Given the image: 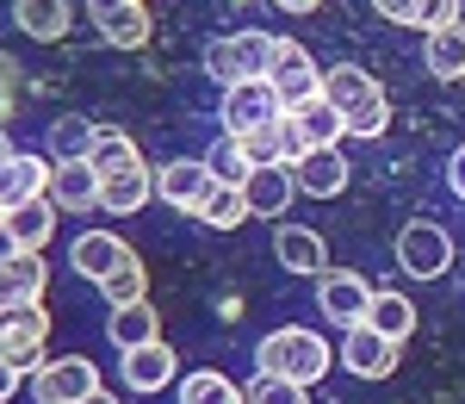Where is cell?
Listing matches in <instances>:
<instances>
[{
	"instance_id": "cell-1",
	"label": "cell",
	"mask_w": 465,
	"mask_h": 404,
	"mask_svg": "<svg viewBox=\"0 0 465 404\" xmlns=\"http://www.w3.org/2000/svg\"><path fill=\"white\" fill-rule=\"evenodd\" d=\"M329 368H335V348L304 324H280L254 348V373H273V379H292V386H317Z\"/></svg>"
},
{
	"instance_id": "cell-2",
	"label": "cell",
	"mask_w": 465,
	"mask_h": 404,
	"mask_svg": "<svg viewBox=\"0 0 465 404\" xmlns=\"http://www.w3.org/2000/svg\"><path fill=\"white\" fill-rule=\"evenodd\" d=\"M322 100L341 112L348 137H379V131L391 125V100H385V87L360 69V63H335V69H322Z\"/></svg>"
},
{
	"instance_id": "cell-3",
	"label": "cell",
	"mask_w": 465,
	"mask_h": 404,
	"mask_svg": "<svg viewBox=\"0 0 465 404\" xmlns=\"http://www.w3.org/2000/svg\"><path fill=\"white\" fill-rule=\"evenodd\" d=\"M273 56H280V37H273V32H230V37H212V50H205V75H212L217 87L267 81V75H273Z\"/></svg>"
},
{
	"instance_id": "cell-4",
	"label": "cell",
	"mask_w": 465,
	"mask_h": 404,
	"mask_svg": "<svg viewBox=\"0 0 465 404\" xmlns=\"http://www.w3.org/2000/svg\"><path fill=\"white\" fill-rule=\"evenodd\" d=\"M397 268H403L410 280H440V274L453 268V237L429 218H410L397 230Z\"/></svg>"
},
{
	"instance_id": "cell-5",
	"label": "cell",
	"mask_w": 465,
	"mask_h": 404,
	"mask_svg": "<svg viewBox=\"0 0 465 404\" xmlns=\"http://www.w3.org/2000/svg\"><path fill=\"white\" fill-rule=\"evenodd\" d=\"M223 131L230 137H249V131H267V125H280L286 118V100L273 94V81H236V87H223Z\"/></svg>"
},
{
	"instance_id": "cell-6",
	"label": "cell",
	"mask_w": 465,
	"mask_h": 404,
	"mask_svg": "<svg viewBox=\"0 0 465 404\" xmlns=\"http://www.w3.org/2000/svg\"><path fill=\"white\" fill-rule=\"evenodd\" d=\"M44 336H50V311L44 305H6L0 311V355L19 373L44 368Z\"/></svg>"
},
{
	"instance_id": "cell-7",
	"label": "cell",
	"mask_w": 465,
	"mask_h": 404,
	"mask_svg": "<svg viewBox=\"0 0 465 404\" xmlns=\"http://www.w3.org/2000/svg\"><path fill=\"white\" fill-rule=\"evenodd\" d=\"M372 280L366 274H348V268H329V274H317V305L322 318L335 324V330H360L366 324V311H372Z\"/></svg>"
},
{
	"instance_id": "cell-8",
	"label": "cell",
	"mask_w": 465,
	"mask_h": 404,
	"mask_svg": "<svg viewBox=\"0 0 465 404\" xmlns=\"http://www.w3.org/2000/svg\"><path fill=\"white\" fill-rule=\"evenodd\" d=\"M100 392V368L87 355H63V361H44L32 373V399L37 404H81Z\"/></svg>"
},
{
	"instance_id": "cell-9",
	"label": "cell",
	"mask_w": 465,
	"mask_h": 404,
	"mask_svg": "<svg viewBox=\"0 0 465 404\" xmlns=\"http://www.w3.org/2000/svg\"><path fill=\"white\" fill-rule=\"evenodd\" d=\"M267 81H273V94L286 100V112L322 94V69L311 63V50H304L298 37H280V56H273V75H267Z\"/></svg>"
},
{
	"instance_id": "cell-10",
	"label": "cell",
	"mask_w": 465,
	"mask_h": 404,
	"mask_svg": "<svg viewBox=\"0 0 465 404\" xmlns=\"http://www.w3.org/2000/svg\"><path fill=\"white\" fill-rule=\"evenodd\" d=\"M397 348L403 342H391V336H379L372 324H360V330H341V368L354 373V379H391L397 373Z\"/></svg>"
},
{
	"instance_id": "cell-11",
	"label": "cell",
	"mask_w": 465,
	"mask_h": 404,
	"mask_svg": "<svg viewBox=\"0 0 465 404\" xmlns=\"http://www.w3.org/2000/svg\"><path fill=\"white\" fill-rule=\"evenodd\" d=\"M131 243H124V237H112V230H81V237H74V249H69V268L74 274H81V280H94V287H100V280H112V274H118V268H131Z\"/></svg>"
},
{
	"instance_id": "cell-12",
	"label": "cell",
	"mask_w": 465,
	"mask_h": 404,
	"mask_svg": "<svg viewBox=\"0 0 465 404\" xmlns=\"http://www.w3.org/2000/svg\"><path fill=\"white\" fill-rule=\"evenodd\" d=\"M87 19L118 50H143L149 44V6H137V0H87Z\"/></svg>"
},
{
	"instance_id": "cell-13",
	"label": "cell",
	"mask_w": 465,
	"mask_h": 404,
	"mask_svg": "<svg viewBox=\"0 0 465 404\" xmlns=\"http://www.w3.org/2000/svg\"><path fill=\"white\" fill-rule=\"evenodd\" d=\"M32 199H50V162L13 149V162L0 168V218H6L13 206H32Z\"/></svg>"
},
{
	"instance_id": "cell-14",
	"label": "cell",
	"mask_w": 465,
	"mask_h": 404,
	"mask_svg": "<svg viewBox=\"0 0 465 404\" xmlns=\"http://www.w3.org/2000/svg\"><path fill=\"white\" fill-rule=\"evenodd\" d=\"M212 187V162L205 156H180V162H162L155 168V199L162 206H180V212H193V199Z\"/></svg>"
},
{
	"instance_id": "cell-15",
	"label": "cell",
	"mask_w": 465,
	"mask_h": 404,
	"mask_svg": "<svg viewBox=\"0 0 465 404\" xmlns=\"http://www.w3.org/2000/svg\"><path fill=\"white\" fill-rule=\"evenodd\" d=\"M50 199H56V212H94L100 206V168L94 162H50Z\"/></svg>"
},
{
	"instance_id": "cell-16",
	"label": "cell",
	"mask_w": 465,
	"mask_h": 404,
	"mask_svg": "<svg viewBox=\"0 0 465 404\" xmlns=\"http://www.w3.org/2000/svg\"><path fill=\"white\" fill-rule=\"evenodd\" d=\"M149 199H155V168L137 162V168H118L100 181V206H106L112 218H131V212H143Z\"/></svg>"
},
{
	"instance_id": "cell-17",
	"label": "cell",
	"mask_w": 465,
	"mask_h": 404,
	"mask_svg": "<svg viewBox=\"0 0 465 404\" xmlns=\"http://www.w3.org/2000/svg\"><path fill=\"white\" fill-rule=\"evenodd\" d=\"M286 125L298 131V144L304 149H341V137H348V125H341V112L329 106V100H304V106L286 112Z\"/></svg>"
},
{
	"instance_id": "cell-18",
	"label": "cell",
	"mask_w": 465,
	"mask_h": 404,
	"mask_svg": "<svg viewBox=\"0 0 465 404\" xmlns=\"http://www.w3.org/2000/svg\"><path fill=\"white\" fill-rule=\"evenodd\" d=\"M118 368H124V386H131V392H162V386H174V379H180V361H174V348H168V342L131 348Z\"/></svg>"
},
{
	"instance_id": "cell-19",
	"label": "cell",
	"mask_w": 465,
	"mask_h": 404,
	"mask_svg": "<svg viewBox=\"0 0 465 404\" xmlns=\"http://www.w3.org/2000/svg\"><path fill=\"white\" fill-rule=\"evenodd\" d=\"M273 256H280V268L286 274H329V249H322L317 230H304V224H280L273 230Z\"/></svg>"
},
{
	"instance_id": "cell-20",
	"label": "cell",
	"mask_w": 465,
	"mask_h": 404,
	"mask_svg": "<svg viewBox=\"0 0 465 404\" xmlns=\"http://www.w3.org/2000/svg\"><path fill=\"white\" fill-rule=\"evenodd\" d=\"M106 336L118 355H131V348H149V342H162V318H155V305H118L106 311Z\"/></svg>"
},
{
	"instance_id": "cell-21",
	"label": "cell",
	"mask_w": 465,
	"mask_h": 404,
	"mask_svg": "<svg viewBox=\"0 0 465 404\" xmlns=\"http://www.w3.org/2000/svg\"><path fill=\"white\" fill-rule=\"evenodd\" d=\"M292 181H298V193H311V199H335V193L348 187V156H341V149H311V156L292 168Z\"/></svg>"
},
{
	"instance_id": "cell-22",
	"label": "cell",
	"mask_w": 465,
	"mask_h": 404,
	"mask_svg": "<svg viewBox=\"0 0 465 404\" xmlns=\"http://www.w3.org/2000/svg\"><path fill=\"white\" fill-rule=\"evenodd\" d=\"M13 19H19V32L37 37V44H63L74 25V6L69 0H13Z\"/></svg>"
},
{
	"instance_id": "cell-23",
	"label": "cell",
	"mask_w": 465,
	"mask_h": 404,
	"mask_svg": "<svg viewBox=\"0 0 465 404\" xmlns=\"http://www.w3.org/2000/svg\"><path fill=\"white\" fill-rule=\"evenodd\" d=\"M6 237H13V249H25V256H37L50 237H56V199H32V206H13L6 212Z\"/></svg>"
},
{
	"instance_id": "cell-24",
	"label": "cell",
	"mask_w": 465,
	"mask_h": 404,
	"mask_svg": "<svg viewBox=\"0 0 465 404\" xmlns=\"http://www.w3.org/2000/svg\"><path fill=\"white\" fill-rule=\"evenodd\" d=\"M44 280H50V268H44V256H19L0 261V311L6 305H37L44 298Z\"/></svg>"
},
{
	"instance_id": "cell-25",
	"label": "cell",
	"mask_w": 465,
	"mask_h": 404,
	"mask_svg": "<svg viewBox=\"0 0 465 404\" xmlns=\"http://www.w3.org/2000/svg\"><path fill=\"white\" fill-rule=\"evenodd\" d=\"M193 218L212 224V230H236V224H249L254 212H249V193H242V187L212 181L205 193H199V199H193Z\"/></svg>"
},
{
	"instance_id": "cell-26",
	"label": "cell",
	"mask_w": 465,
	"mask_h": 404,
	"mask_svg": "<svg viewBox=\"0 0 465 404\" xmlns=\"http://www.w3.org/2000/svg\"><path fill=\"white\" fill-rule=\"evenodd\" d=\"M242 193H249V212L254 218H280L292 206V193H298V181H292V168H254L249 181H242Z\"/></svg>"
},
{
	"instance_id": "cell-27",
	"label": "cell",
	"mask_w": 465,
	"mask_h": 404,
	"mask_svg": "<svg viewBox=\"0 0 465 404\" xmlns=\"http://www.w3.org/2000/svg\"><path fill=\"white\" fill-rule=\"evenodd\" d=\"M422 63H429L434 81H465V25L429 32V44H422Z\"/></svg>"
},
{
	"instance_id": "cell-28",
	"label": "cell",
	"mask_w": 465,
	"mask_h": 404,
	"mask_svg": "<svg viewBox=\"0 0 465 404\" xmlns=\"http://www.w3.org/2000/svg\"><path fill=\"white\" fill-rule=\"evenodd\" d=\"M180 404H249V392L236 386V379H223L217 368H199V373H186L180 379Z\"/></svg>"
},
{
	"instance_id": "cell-29",
	"label": "cell",
	"mask_w": 465,
	"mask_h": 404,
	"mask_svg": "<svg viewBox=\"0 0 465 404\" xmlns=\"http://www.w3.org/2000/svg\"><path fill=\"white\" fill-rule=\"evenodd\" d=\"M94 131H100V125H87V118L63 112V118L50 125V137H44L50 162H87V149H94Z\"/></svg>"
},
{
	"instance_id": "cell-30",
	"label": "cell",
	"mask_w": 465,
	"mask_h": 404,
	"mask_svg": "<svg viewBox=\"0 0 465 404\" xmlns=\"http://www.w3.org/2000/svg\"><path fill=\"white\" fill-rule=\"evenodd\" d=\"M366 324H372L379 336H391V342H410V330H416V305H410L403 293H372Z\"/></svg>"
},
{
	"instance_id": "cell-31",
	"label": "cell",
	"mask_w": 465,
	"mask_h": 404,
	"mask_svg": "<svg viewBox=\"0 0 465 404\" xmlns=\"http://www.w3.org/2000/svg\"><path fill=\"white\" fill-rule=\"evenodd\" d=\"M87 162H94V168H100V181H106V175H118V168H137L143 156H137V144H131L124 131L100 125V131H94V149H87Z\"/></svg>"
},
{
	"instance_id": "cell-32",
	"label": "cell",
	"mask_w": 465,
	"mask_h": 404,
	"mask_svg": "<svg viewBox=\"0 0 465 404\" xmlns=\"http://www.w3.org/2000/svg\"><path fill=\"white\" fill-rule=\"evenodd\" d=\"M100 293H106V311H118V305H143V298H149L143 261H131V268H118L112 280H100Z\"/></svg>"
},
{
	"instance_id": "cell-33",
	"label": "cell",
	"mask_w": 465,
	"mask_h": 404,
	"mask_svg": "<svg viewBox=\"0 0 465 404\" xmlns=\"http://www.w3.org/2000/svg\"><path fill=\"white\" fill-rule=\"evenodd\" d=\"M236 144H242V156H249L254 168H273V162L286 168V118H280V125H267V131H249V137H236Z\"/></svg>"
},
{
	"instance_id": "cell-34",
	"label": "cell",
	"mask_w": 465,
	"mask_h": 404,
	"mask_svg": "<svg viewBox=\"0 0 465 404\" xmlns=\"http://www.w3.org/2000/svg\"><path fill=\"white\" fill-rule=\"evenodd\" d=\"M205 162H212V181H223V187H242V181L254 175V162L242 156V144H236V137H223V144H217Z\"/></svg>"
},
{
	"instance_id": "cell-35",
	"label": "cell",
	"mask_w": 465,
	"mask_h": 404,
	"mask_svg": "<svg viewBox=\"0 0 465 404\" xmlns=\"http://www.w3.org/2000/svg\"><path fill=\"white\" fill-rule=\"evenodd\" d=\"M242 392H249V404H311V386H292V379H273V373H254Z\"/></svg>"
},
{
	"instance_id": "cell-36",
	"label": "cell",
	"mask_w": 465,
	"mask_h": 404,
	"mask_svg": "<svg viewBox=\"0 0 465 404\" xmlns=\"http://www.w3.org/2000/svg\"><path fill=\"white\" fill-rule=\"evenodd\" d=\"M416 25H422V32H447V25H460V0H422V6H416Z\"/></svg>"
},
{
	"instance_id": "cell-37",
	"label": "cell",
	"mask_w": 465,
	"mask_h": 404,
	"mask_svg": "<svg viewBox=\"0 0 465 404\" xmlns=\"http://www.w3.org/2000/svg\"><path fill=\"white\" fill-rule=\"evenodd\" d=\"M379 6V19H391V25H416V6L422 0H372Z\"/></svg>"
},
{
	"instance_id": "cell-38",
	"label": "cell",
	"mask_w": 465,
	"mask_h": 404,
	"mask_svg": "<svg viewBox=\"0 0 465 404\" xmlns=\"http://www.w3.org/2000/svg\"><path fill=\"white\" fill-rule=\"evenodd\" d=\"M19 379H25V373H19L13 361H6V355H0V404H13V392H19Z\"/></svg>"
},
{
	"instance_id": "cell-39",
	"label": "cell",
	"mask_w": 465,
	"mask_h": 404,
	"mask_svg": "<svg viewBox=\"0 0 465 404\" xmlns=\"http://www.w3.org/2000/svg\"><path fill=\"white\" fill-rule=\"evenodd\" d=\"M447 187H453V193L465 199V144L453 149V156H447Z\"/></svg>"
},
{
	"instance_id": "cell-40",
	"label": "cell",
	"mask_w": 465,
	"mask_h": 404,
	"mask_svg": "<svg viewBox=\"0 0 465 404\" xmlns=\"http://www.w3.org/2000/svg\"><path fill=\"white\" fill-rule=\"evenodd\" d=\"M273 6H280V13H298V19H304V13H317L322 0H273Z\"/></svg>"
},
{
	"instance_id": "cell-41",
	"label": "cell",
	"mask_w": 465,
	"mask_h": 404,
	"mask_svg": "<svg viewBox=\"0 0 465 404\" xmlns=\"http://www.w3.org/2000/svg\"><path fill=\"white\" fill-rule=\"evenodd\" d=\"M19 249H13V237H6V224H0V261H13Z\"/></svg>"
},
{
	"instance_id": "cell-42",
	"label": "cell",
	"mask_w": 465,
	"mask_h": 404,
	"mask_svg": "<svg viewBox=\"0 0 465 404\" xmlns=\"http://www.w3.org/2000/svg\"><path fill=\"white\" fill-rule=\"evenodd\" d=\"M81 404H118V399H112L106 386H100V392H94V399H81Z\"/></svg>"
},
{
	"instance_id": "cell-43",
	"label": "cell",
	"mask_w": 465,
	"mask_h": 404,
	"mask_svg": "<svg viewBox=\"0 0 465 404\" xmlns=\"http://www.w3.org/2000/svg\"><path fill=\"white\" fill-rule=\"evenodd\" d=\"M6 162H13V144H6V137H0V168H6Z\"/></svg>"
},
{
	"instance_id": "cell-44",
	"label": "cell",
	"mask_w": 465,
	"mask_h": 404,
	"mask_svg": "<svg viewBox=\"0 0 465 404\" xmlns=\"http://www.w3.org/2000/svg\"><path fill=\"white\" fill-rule=\"evenodd\" d=\"M137 6H143V0H137Z\"/></svg>"
}]
</instances>
